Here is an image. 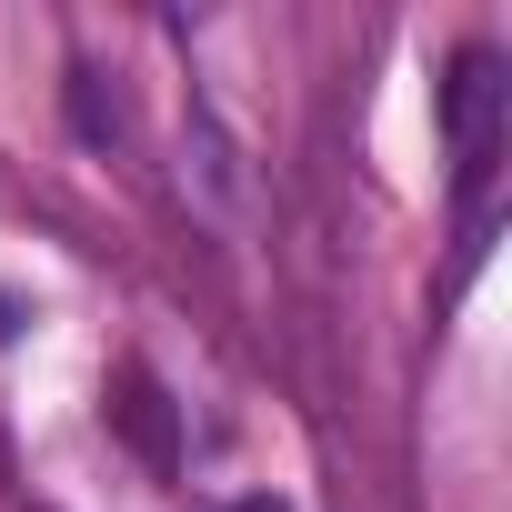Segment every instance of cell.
<instances>
[{
    "label": "cell",
    "mask_w": 512,
    "mask_h": 512,
    "mask_svg": "<svg viewBox=\"0 0 512 512\" xmlns=\"http://www.w3.org/2000/svg\"><path fill=\"white\" fill-rule=\"evenodd\" d=\"M502 141H512V81H502V51L472 41V51H452V71H442V151H452V201H462V272L482 262V241H492Z\"/></svg>",
    "instance_id": "cell-1"
},
{
    "label": "cell",
    "mask_w": 512,
    "mask_h": 512,
    "mask_svg": "<svg viewBox=\"0 0 512 512\" xmlns=\"http://www.w3.org/2000/svg\"><path fill=\"white\" fill-rule=\"evenodd\" d=\"M181 191H191V211H211L221 231H241L251 221V171H241V151H231V131L191 101V121H181Z\"/></svg>",
    "instance_id": "cell-2"
},
{
    "label": "cell",
    "mask_w": 512,
    "mask_h": 512,
    "mask_svg": "<svg viewBox=\"0 0 512 512\" xmlns=\"http://www.w3.org/2000/svg\"><path fill=\"white\" fill-rule=\"evenodd\" d=\"M61 101H71V131H81L91 151H121V141H131V121H121V91H101V71H91V61H71Z\"/></svg>",
    "instance_id": "cell-3"
},
{
    "label": "cell",
    "mask_w": 512,
    "mask_h": 512,
    "mask_svg": "<svg viewBox=\"0 0 512 512\" xmlns=\"http://www.w3.org/2000/svg\"><path fill=\"white\" fill-rule=\"evenodd\" d=\"M121 422L141 432V452H161V462H171V412H161V392H151V372H131V402H121Z\"/></svg>",
    "instance_id": "cell-4"
},
{
    "label": "cell",
    "mask_w": 512,
    "mask_h": 512,
    "mask_svg": "<svg viewBox=\"0 0 512 512\" xmlns=\"http://www.w3.org/2000/svg\"><path fill=\"white\" fill-rule=\"evenodd\" d=\"M21 332H31V302H21V292H0V342H21Z\"/></svg>",
    "instance_id": "cell-5"
},
{
    "label": "cell",
    "mask_w": 512,
    "mask_h": 512,
    "mask_svg": "<svg viewBox=\"0 0 512 512\" xmlns=\"http://www.w3.org/2000/svg\"><path fill=\"white\" fill-rule=\"evenodd\" d=\"M231 512H292V502H262V492H251V502H231Z\"/></svg>",
    "instance_id": "cell-6"
}]
</instances>
